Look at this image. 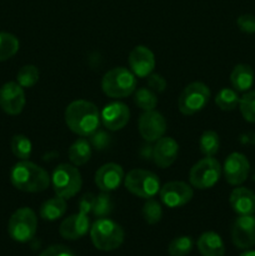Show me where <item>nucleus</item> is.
I'll list each match as a JSON object with an SVG mask.
<instances>
[{
  "mask_svg": "<svg viewBox=\"0 0 255 256\" xmlns=\"http://www.w3.org/2000/svg\"><path fill=\"white\" fill-rule=\"evenodd\" d=\"M68 128L80 136H90L100 124V112L95 104L88 100H75L65 109Z\"/></svg>",
  "mask_w": 255,
  "mask_h": 256,
  "instance_id": "1",
  "label": "nucleus"
},
{
  "mask_svg": "<svg viewBox=\"0 0 255 256\" xmlns=\"http://www.w3.org/2000/svg\"><path fill=\"white\" fill-rule=\"evenodd\" d=\"M10 182L20 192H40L49 188L50 176L39 165L29 160H22L12 166Z\"/></svg>",
  "mask_w": 255,
  "mask_h": 256,
  "instance_id": "2",
  "label": "nucleus"
},
{
  "mask_svg": "<svg viewBox=\"0 0 255 256\" xmlns=\"http://www.w3.org/2000/svg\"><path fill=\"white\" fill-rule=\"evenodd\" d=\"M92 245L102 252H112L124 242V230L109 218H99L90 228Z\"/></svg>",
  "mask_w": 255,
  "mask_h": 256,
  "instance_id": "3",
  "label": "nucleus"
},
{
  "mask_svg": "<svg viewBox=\"0 0 255 256\" xmlns=\"http://www.w3.org/2000/svg\"><path fill=\"white\" fill-rule=\"evenodd\" d=\"M102 89L106 96L122 99L136 90V76L132 70L118 66L105 72L102 79Z\"/></svg>",
  "mask_w": 255,
  "mask_h": 256,
  "instance_id": "4",
  "label": "nucleus"
},
{
  "mask_svg": "<svg viewBox=\"0 0 255 256\" xmlns=\"http://www.w3.org/2000/svg\"><path fill=\"white\" fill-rule=\"evenodd\" d=\"M52 184L58 196L70 199L82 189V174L75 165L60 164L52 172Z\"/></svg>",
  "mask_w": 255,
  "mask_h": 256,
  "instance_id": "5",
  "label": "nucleus"
},
{
  "mask_svg": "<svg viewBox=\"0 0 255 256\" xmlns=\"http://www.w3.org/2000/svg\"><path fill=\"white\" fill-rule=\"evenodd\" d=\"M38 229V218L30 208H20L10 216L8 232L16 242H28L35 236Z\"/></svg>",
  "mask_w": 255,
  "mask_h": 256,
  "instance_id": "6",
  "label": "nucleus"
},
{
  "mask_svg": "<svg viewBox=\"0 0 255 256\" xmlns=\"http://www.w3.org/2000/svg\"><path fill=\"white\" fill-rule=\"evenodd\" d=\"M128 192L142 199L154 198L160 192V180L154 172L144 169H132L124 178Z\"/></svg>",
  "mask_w": 255,
  "mask_h": 256,
  "instance_id": "7",
  "label": "nucleus"
},
{
  "mask_svg": "<svg viewBox=\"0 0 255 256\" xmlns=\"http://www.w3.org/2000/svg\"><path fill=\"white\" fill-rule=\"evenodd\" d=\"M222 168L212 156H205L192 165L189 172V180L192 188L206 190L214 186L222 176Z\"/></svg>",
  "mask_w": 255,
  "mask_h": 256,
  "instance_id": "8",
  "label": "nucleus"
},
{
  "mask_svg": "<svg viewBox=\"0 0 255 256\" xmlns=\"http://www.w3.org/2000/svg\"><path fill=\"white\" fill-rule=\"evenodd\" d=\"M209 99V88L204 82H194L184 88L178 99V108L182 115H194L206 106Z\"/></svg>",
  "mask_w": 255,
  "mask_h": 256,
  "instance_id": "9",
  "label": "nucleus"
},
{
  "mask_svg": "<svg viewBox=\"0 0 255 256\" xmlns=\"http://www.w3.org/2000/svg\"><path fill=\"white\" fill-rule=\"evenodd\" d=\"M160 199L168 208H180L186 205L194 196L192 188L184 182H169L160 188Z\"/></svg>",
  "mask_w": 255,
  "mask_h": 256,
  "instance_id": "10",
  "label": "nucleus"
},
{
  "mask_svg": "<svg viewBox=\"0 0 255 256\" xmlns=\"http://www.w3.org/2000/svg\"><path fill=\"white\" fill-rule=\"evenodd\" d=\"M138 129L142 139L148 142H155L164 136L166 132L165 118L156 110L144 112L139 118Z\"/></svg>",
  "mask_w": 255,
  "mask_h": 256,
  "instance_id": "11",
  "label": "nucleus"
},
{
  "mask_svg": "<svg viewBox=\"0 0 255 256\" xmlns=\"http://www.w3.org/2000/svg\"><path fill=\"white\" fill-rule=\"evenodd\" d=\"M232 240L238 249L248 250L255 245V216L239 215L232 228Z\"/></svg>",
  "mask_w": 255,
  "mask_h": 256,
  "instance_id": "12",
  "label": "nucleus"
},
{
  "mask_svg": "<svg viewBox=\"0 0 255 256\" xmlns=\"http://www.w3.org/2000/svg\"><path fill=\"white\" fill-rule=\"evenodd\" d=\"M250 172V164L246 156L240 152H232L225 159L222 174L228 184L239 186L248 179Z\"/></svg>",
  "mask_w": 255,
  "mask_h": 256,
  "instance_id": "13",
  "label": "nucleus"
},
{
  "mask_svg": "<svg viewBox=\"0 0 255 256\" xmlns=\"http://www.w3.org/2000/svg\"><path fill=\"white\" fill-rule=\"evenodd\" d=\"M25 92L24 88L20 86L18 82H5L0 88V108L2 112L9 115H19L25 106Z\"/></svg>",
  "mask_w": 255,
  "mask_h": 256,
  "instance_id": "14",
  "label": "nucleus"
},
{
  "mask_svg": "<svg viewBox=\"0 0 255 256\" xmlns=\"http://www.w3.org/2000/svg\"><path fill=\"white\" fill-rule=\"evenodd\" d=\"M129 66L135 76L148 78L155 68L154 52L144 45H138L129 54Z\"/></svg>",
  "mask_w": 255,
  "mask_h": 256,
  "instance_id": "15",
  "label": "nucleus"
},
{
  "mask_svg": "<svg viewBox=\"0 0 255 256\" xmlns=\"http://www.w3.org/2000/svg\"><path fill=\"white\" fill-rule=\"evenodd\" d=\"M124 170L119 164L108 162L95 172V184L102 192H109L118 189L124 180Z\"/></svg>",
  "mask_w": 255,
  "mask_h": 256,
  "instance_id": "16",
  "label": "nucleus"
},
{
  "mask_svg": "<svg viewBox=\"0 0 255 256\" xmlns=\"http://www.w3.org/2000/svg\"><path fill=\"white\" fill-rule=\"evenodd\" d=\"M100 119L102 120V124L108 130L116 132L125 128V125L129 122L130 110L122 102H110L104 106Z\"/></svg>",
  "mask_w": 255,
  "mask_h": 256,
  "instance_id": "17",
  "label": "nucleus"
},
{
  "mask_svg": "<svg viewBox=\"0 0 255 256\" xmlns=\"http://www.w3.org/2000/svg\"><path fill=\"white\" fill-rule=\"evenodd\" d=\"M179 154V144L170 136H162L155 142L152 148V160L162 169L172 166Z\"/></svg>",
  "mask_w": 255,
  "mask_h": 256,
  "instance_id": "18",
  "label": "nucleus"
},
{
  "mask_svg": "<svg viewBox=\"0 0 255 256\" xmlns=\"http://www.w3.org/2000/svg\"><path fill=\"white\" fill-rule=\"evenodd\" d=\"M90 229V222L88 214L80 212L78 214L70 215L66 219L62 220L59 226V232L62 238L66 240H78L84 236Z\"/></svg>",
  "mask_w": 255,
  "mask_h": 256,
  "instance_id": "19",
  "label": "nucleus"
},
{
  "mask_svg": "<svg viewBox=\"0 0 255 256\" xmlns=\"http://www.w3.org/2000/svg\"><path fill=\"white\" fill-rule=\"evenodd\" d=\"M229 202L238 215H252L255 212V192L248 188H235L230 194Z\"/></svg>",
  "mask_w": 255,
  "mask_h": 256,
  "instance_id": "20",
  "label": "nucleus"
},
{
  "mask_svg": "<svg viewBox=\"0 0 255 256\" xmlns=\"http://www.w3.org/2000/svg\"><path fill=\"white\" fill-rule=\"evenodd\" d=\"M198 250L202 256H224L225 245L222 236L214 232H205L198 239Z\"/></svg>",
  "mask_w": 255,
  "mask_h": 256,
  "instance_id": "21",
  "label": "nucleus"
},
{
  "mask_svg": "<svg viewBox=\"0 0 255 256\" xmlns=\"http://www.w3.org/2000/svg\"><path fill=\"white\" fill-rule=\"evenodd\" d=\"M230 82L238 92H249L254 84V70L248 64H238L230 74Z\"/></svg>",
  "mask_w": 255,
  "mask_h": 256,
  "instance_id": "22",
  "label": "nucleus"
},
{
  "mask_svg": "<svg viewBox=\"0 0 255 256\" xmlns=\"http://www.w3.org/2000/svg\"><path fill=\"white\" fill-rule=\"evenodd\" d=\"M68 156L75 166H82L86 164L92 158V144L86 139H78L75 140L69 148Z\"/></svg>",
  "mask_w": 255,
  "mask_h": 256,
  "instance_id": "23",
  "label": "nucleus"
},
{
  "mask_svg": "<svg viewBox=\"0 0 255 256\" xmlns=\"http://www.w3.org/2000/svg\"><path fill=\"white\" fill-rule=\"evenodd\" d=\"M66 212V199L62 196H54L46 200L40 208V216L48 222H55L60 219Z\"/></svg>",
  "mask_w": 255,
  "mask_h": 256,
  "instance_id": "24",
  "label": "nucleus"
},
{
  "mask_svg": "<svg viewBox=\"0 0 255 256\" xmlns=\"http://www.w3.org/2000/svg\"><path fill=\"white\" fill-rule=\"evenodd\" d=\"M240 98L238 92L232 88H222L215 96V104L218 108L224 112H232L235 108L239 106Z\"/></svg>",
  "mask_w": 255,
  "mask_h": 256,
  "instance_id": "25",
  "label": "nucleus"
},
{
  "mask_svg": "<svg viewBox=\"0 0 255 256\" xmlns=\"http://www.w3.org/2000/svg\"><path fill=\"white\" fill-rule=\"evenodd\" d=\"M19 50V40L10 32H0V62H5L14 56Z\"/></svg>",
  "mask_w": 255,
  "mask_h": 256,
  "instance_id": "26",
  "label": "nucleus"
},
{
  "mask_svg": "<svg viewBox=\"0 0 255 256\" xmlns=\"http://www.w3.org/2000/svg\"><path fill=\"white\" fill-rule=\"evenodd\" d=\"M200 152L204 156H214L218 152H219L220 146V139L219 135L212 130H206L202 132L199 140Z\"/></svg>",
  "mask_w": 255,
  "mask_h": 256,
  "instance_id": "27",
  "label": "nucleus"
},
{
  "mask_svg": "<svg viewBox=\"0 0 255 256\" xmlns=\"http://www.w3.org/2000/svg\"><path fill=\"white\" fill-rule=\"evenodd\" d=\"M134 102L144 112L155 110L158 105L156 94L149 88H140L134 92Z\"/></svg>",
  "mask_w": 255,
  "mask_h": 256,
  "instance_id": "28",
  "label": "nucleus"
},
{
  "mask_svg": "<svg viewBox=\"0 0 255 256\" xmlns=\"http://www.w3.org/2000/svg\"><path fill=\"white\" fill-rule=\"evenodd\" d=\"M10 146H12V154L20 160H28L30 158V155H32V142H30L29 138L22 134L14 135L12 139V142H10Z\"/></svg>",
  "mask_w": 255,
  "mask_h": 256,
  "instance_id": "29",
  "label": "nucleus"
},
{
  "mask_svg": "<svg viewBox=\"0 0 255 256\" xmlns=\"http://www.w3.org/2000/svg\"><path fill=\"white\" fill-rule=\"evenodd\" d=\"M142 218L149 225H155L162 220V209L159 202L150 198L146 199L144 206H142Z\"/></svg>",
  "mask_w": 255,
  "mask_h": 256,
  "instance_id": "30",
  "label": "nucleus"
},
{
  "mask_svg": "<svg viewBox=\"0 0 255 256\" xmlns=\"http://www.w3.org/2000/svg\"><path fill=\"white\" fill-rule=\"evenodd\" d=\"M39 80V70L35 65H24L16 74V82L22 88H32Z\"/></svg>",
  "mask_w": 255,
  "mask_h": 256,
  "instance_id": "31",
  "label": "nucleus"
},
{
  "mask_svg": "<svg viewBox=\"0 0 255 256\" xmlns=\"http://www.w3.org/2000/svg\"><path fill=\"white\" fill-rule=\"evenodd\" d=\"M194 246V242L190 236H179L172 240L168 246L170 256H186L190 254Z\"/></svg>",
  "mask_w": 255,
  "mask_h": 256,
  "instance_id": "32",
  "label": "nucleus"
},
{
  "mask_svg": "<svg viewBox=\"0 0 255 256\" xmlns=\"http://www.w3.org/2000/svg\"><path fill=\"white\" fill-rule=\"evenodd\" d=\"M239 109L248 122H255V90L245 92L239 102Z\"/></svg>",
  "mask_w": 255,
  "mask_h": 256,
  "instance_id": "33",
  "label": "nucleus"
},
{
  "mask_svg": "<svg viewBox=\"0 0 255 256\" xmlns=\"http://www.w3.org/2000/svg\"><path fill=\"white\" fill-rule=\"evenodd\" d=\"M112 210V202L108 192H102V194L96 195L92 199V212L94 216L96 218H106L110 215Z\"/></svg>",
  "mask_w": 255,
  "mask_h": 256,
  "instance_id": "34",
  "label": "nucleus"
},
{
  "mask_svg": "<svg viewBox=\"0 0 255 256\" xmlns=\"http://www.w3.org/2000/svg\"><path fill=\"white\" fill-rule=\"evenodd\" d=\"M238 28L245 34H254L255 32V16L252 14H242L236 20Z\"/></svg>",
  "mask_w": 255,
  "mask_h": 256,
  "instance_id": "35",
  "label": "nucleus"
},
{
  "mask_svg": "<svg viewBox=\"0 0 255 256\" xmlns=\"http://www.w3.org/2000/svg\"><path fill=\"white\" fill-rule=\"evenodd\" d=\"M148 86L154 92H162L166 88V80L160 74H150L148 76Z\"/></svg>",
  "mask_w": 255,
  "mask_h": 256,
  "instance_id": "36",
  "label": "nucleus"
},
{
  "mask_svg": "<svg viewBox=\"0 0 255 256\" xmlns=\"http://www.w3.org/2000/svg\"><path fill=\"white\" fill-rule=\"evenodd\" d=\"M92 145L95 148V149H104L109 145L110 142V136L102 130H96L95 132H92Z\"/></svg>",
  "mask_w": 255,
  "mask_h": 256,
  "instance_id": "37",
  "label": "nucleus"
},
{
  "mask_svg": "<svg viewBox=\"0 0 255 256\" xmlns=\"http://www.w3.org/2000/svg\"><path fill=\"white\" fill-rule=\"evenodd\" d=\"M39 256H75V254L64 245H52L46 248Z\"/></svg>",
  "mask_w": 255,
  "mask_h": 256,
  "instance_id": "38",
  "label": "nucleus"
},
{
  "mask_svg": "<svg viewBox=\"0 0 255 256\" xmlns=\"http://www.w3.org/2000/svg\"><path fill=\"white\" fill-rule=\"evenodd\" d=\"M240 256H255V250H246V252H242Z\"/></svg>",
  "mask_w": 255,
  "mask_h": 256,
  "instance_id": "39",
  "label": "nucleus"
}]
</instances>
